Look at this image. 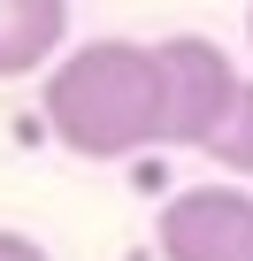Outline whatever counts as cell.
Instances as JSON below:
<instances>
[{
	"instance_id": "1",
	"label": "cell",
	"mask_w": 253,
	"mask_h": 261,
	"mask_svg": "<svg viewBox=\"0 0 253 261\" xmlns=\"http://www.w3.org/2000/svg\"><path fill=\"white\" fill-rule=\"evenodd\" d=\"M39 108L77 162H123V154L169 146V77H161V54L138 39L69 46L46 69Z\"/></svg>"
},
{
	"instance_id": "2",
	"label": "cell",
	"mask_w": 253,
	"mask_h": 261,
	"mask_svg": "<svg viewBox=\"0 0 253 261\" xmlns=\"http://www.w3.org/2000/svg\"><path fill=\"white\" fill-rule=\"evenodd\" d=\"M154 54H161V77H169V146H207L222 130V115L238 108V92H245L238 62L200 31H177Z\"/></svg>"
},
{
	"instance_id": "3",
	"label": "cell",
	"mask_w": 253,
	"mask_h": 261,
	"mask_svg": "<svg viewBox=\"0 0 253 261\" xmlns=\"http://www.w3.org/2000/svg\"><path fill=\"white\" fill-rule=\"evenodd\" d=\"M161 261H253V192L245 185H184L161 223Z\"/></svg>"
},
{
	"instance_id": "4",
	"label": "cell",
	"mask_w": 253,
	"mask_h": 261,
	"mask_svg": "<svg viewBox=\"0 0 253 261\" xmlns=\"http://www.w3.org/2000/svg\"><path fill=\"white\" fill-rule=\"evenodd\" d=\"M69 39V0H0V77H31Z\"/></svg>"
},
{
	"instance_id": "5",
	"label": "cell",
	"mask_w": 253,
	"mask_h": 261,
	"mask_svg": "<svg viewBox=\"0 0 253 261\" xmlns=\"http://www.w3.org/2000/svg\"><path fill=\"white\" fill-rule=\"evenodd\" d=\"M215 169H230V177H253V77H245V92H238V108L222 115V130L200 146Z\"/></svg>"
},
{
	"instance_id": "6",
	"label": "cell",
	"mask_w": 253,
	"mask_h": 261,
	"mask_svg": "<svg viewBox=\"0 0 253 261\" xmlns=\"http://www.w3.org/2000/svg\"><path fill=\"white\" fill-rule=\"evenodd\" d=\"M0 261H46V246L23 238V230H0Z\"/></svg>"
},
{
	"instance_id": "7",
	"label": "cell",
	"mask_w": 253,
	"mask_h": 261,
	"mask_svg": "<svg viewBox=\"0 0 253 261\" xmlns=\"http://www.w3.org/2000/svg\"><path fill=\"white\" fill-rule=\"evenodd\" d=\"M245 46H253V8H245Z\"/></svg>"
}]
</instances>
